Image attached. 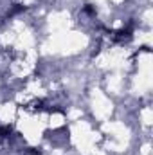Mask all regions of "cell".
<instances>
[{
  "instance_id": "obj_1",
  "label": "cell",
  "mask_w": 153,
  "mask_h": 155,
  "mask_svg": "<svg viewBox=\"0 0 153 155\" xmlns=\"http://www.w3.org/2000/svg\"><path fill=\"white\" fill-rule=\"evenodd\" d=\"M132 38V27H124V29H121V31H117L115 33V40H119V41H126V40Z\"/></svg>"
},
{
  "instance_id": "obj_2",
  "label": "cell",
  "mask_w": 153,
  "mask_h": 155,
  "mask_svg": "<svg viewBox=\"0 0 153 155\" xmlns=\"http://www.w3.org/2000/svg\"><path fill=\"white\" fill-rule=\"evenodd\" d=\"M11 132H13V128H11L9 124H4V126H0V139H5V137H9V135H11Z\"/></svg>"
},
{
  "instance_id": "obj_3",
  "label": "cell",
  "mask_w": 153,
  "mask_h": 155,
  "mask_svg": "<svg viewBox=\"0 0 153 155\" xmlns=\"http://www.w3.org/2000/svg\"><path fill=\"white\" fill-rule=\"evenodd\" d=\"M85 11H86V13H88V15H94V9H92V7H90V5H86V7H85Z\"/></svg>"
}]
</instances>
